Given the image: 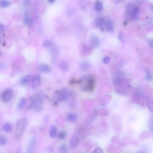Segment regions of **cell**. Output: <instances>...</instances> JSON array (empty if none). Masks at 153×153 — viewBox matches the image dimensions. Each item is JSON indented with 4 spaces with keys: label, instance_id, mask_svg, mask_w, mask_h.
Wrapping results in <instances>:
<instances>
[{
    "label": "cell",
    "instance_id": "6da1fadb",
    "mask_svg": "<svg viewBox=\"0 0 153 153\" xmlns=\"http://www.w3.org/2000/svg\"><path fill=\"white\" fill-rule=\"evenodd\" d=\"M113 82L116 92L126 96L128 94L130 85L129 82L122 72H118L114 76Z\"/></svg>",
    "mask_w": 153,
    "mask_h": 153
},
{
    "label": "cell",
    "instance_id": "7a4b0ae2",
    "mask_svg": "<svg viewBox=\"0 0 153 153\" xmlns=\"http://www.w3.org/2000/svg\"><path fill=\"white\" fill-rule=\"evenodd\" d=\"M78 83L80 85V89L83 92H91L94 90L96 79L94 76L91 74H85L82 76Z\"/></svg>",
    "mask_w": 153,
    "mask_h": 153
},
{
    "label": "cell",
    "instance_id": "3957f363",
    "mask_svg": "<svg viewBox=\"0 0 153 153\" xmlns=\"http://www.w3.org/2000/svg\"><path fill=\"white\" fill-rule=\"evenodd\" d=\"M124 18L127 21H131L137 20L139 7L133 3H129L126 5Z\"/></svg>",
    "mask_w": 153,
    "mask_h": 153
},
{
    "label": "cell",
    "instance_id": "277c9868",
    "mask_svg": "<svg viewBox=\"0 0 153 153\" xmlns=\"http://www.w3.org/2000/svg\"><path fill=\"white\" fill-rule=\"evenodd\" d=\"M31 103L29 109L33 107L36 111L42 110L44 107V98L41 93H38L31 99Z\"/></svg>",
    "mask_w": 153,
    "mask_h": 153
},
{
    "label": "cell",
    "instance_id": "5b68a950",
    "mask_svg": "<svg viewBox=\"0 0 153 153\" xmlns=\"http://www.w3.org/2000/svg\"><path fill=\"white\" fill-rule=\"evenodd\" d=\"M28 124V121L26 118H22L19 120L16 123L15 135L19 137L22 135L25 131Z\"/></svg>",
    "mask_w": 153,
    "mask_h": 153
},
{
    "label": "cell",
    "instance_id": "8992f818",
    "mask_svg": "<svg viewBox=\"0 0 153 153\" xmlns=\"http://www.w3.org/2000/svg\"><path fill=\"white\" fill-rule=\"evenodd\" d=\"M14 95V91L11 88L5 89L2 93L1 98L2 101L5 103H8L12 100Z\"/></svg>",
    "mask_w": 153,
    "mask_h": 153
},
{
    "label": "cell",
    "instance_id": "52a82bcc",
    "mask_svg": "<svg viewBox=\"0 0 153 153\" xmlns=\"http://www.w3.org/2000/svg\"><path fill=\"white\" fill-rule=\"evenodd\" d=\"M79 132L76 131L73 133L70 140V147L71 150H74L77 148L79 144Z\"/></svg>",
    "mask_w": 153,
    "mask_h": 153
},
{
    "label": "cell",
    "instance_id": "ba28073f",
    "mask_svg": "<svg viewBox=\"0 0 153 153\" xmlns=\"http://www.w3.org/2000/svg\"><path fill=\"white\" fill-rule=\"evenodd\" d=\"M71 93L67 89L63 88L59 93L58 99L59 101L63 102L67 100L71 96Z\"/></svg>",
    "mask_w": 153,
    "mask_h": 153
},
{
    "label": "cell",
    "instance_id": "9c48e42d",
    "mask_svg": "<svg viewBox=\"0 0 153 153\" xmlns=\"http://www.w3.org/2000/svg\"><path fill=\"white\" fill-rule=\"evenodd\" d=\"M132 100L134 102L136 103L139 104L143 106H144V97L141 93L139 92L136 93L134 95L132 98Z\"/></svg>",
    "mask_w": 153,
    "mask_h": 153
},
{
    "label": "cell",
    "instance_id": "30bf717a",
    "mask_svg": "<svg viewBox=\"0 0 153 153\" xmlns=\"http://www.w3.org/2000/svg\"><path fill=\"white\" fill-rule=\"evenodd\" d=\"M104 23L103 27L106 31L108 32H111L113 31V26L112 22L109 18H104Z\"/></svg>",
    "mask_w": 153,
    "mask_h": 153
},
{
    "label": "cell",
    "instance_id": "8fae6325",
    "mask_svg": "<svg viewBox=\"0 0 153 153\" xmlns=\"http://www.w3.org/2000/svg\"><path fill=\"white\" fill-rule=\"evenodd\" d=\"M41 82V78L40 75L37 74L33 78L32 82V87L35 89L40 86Z\"/></svg>",
    "mask_w": 153,
    "mask_h": 153
},
{
    "label": "cell",
    "instance_id": "7c38bea8",
    "mask_svg": "<svg viewBox=\"0 0 153 153\" xmlns=\"http://www.w3.org/2000/svg\"><path fill=\"white\" fill-rule=\"evenodd\" d=\"M98 114V111L97 110H93L88 117L87 120V124L89 125L92 124L96 119Z\"/></svg>",
    "mask_w": 153,
    "mask_h": 153
},
{
    "label": "cell",
    "instance_id": "4fadbf2b",
    "mask_svg": "<svg viewBox=\"0 0 153 153\" xmlns=\"http://www.w3.org/2000/svg\"><path fill=\"white\" fill-rule=\"evenodd\" d=\"M33 78L32 76L30 74L24 76L21 80V84L24 86H27L32 82Z\"/></svg>",
    "mask_w": 153,
    "mask_h": 153
},
{
    "label": "cell",
    "instance_id": "5bb4252c",
    "mask_svg": "<svg viewBox=\"0 0 153 153\" xmlns=\"http://www.w3.org/2000/svg\"><path fill=\"white\" fill-rule=\"evenodd\" d=\"M23 21L24 23L28 26L30 25L32 23L33 19L30 12L28 11L25 13L24 14Z\"/></svg>",
    "mask_w": 153,
    "mask_h": 153
},
{
    "label": "cell",
    "instance_id": "9a60e30c",
    "mask_svg": "<svg viewBox=\"0 0 153 153\" xmlns=\"http://www.w3.org/2000/svg\"><path fill=\"white\" fill-rule=\"evenodd\" d=\"M39 71L42 73H49L51 72V69L48 65L46 64H42L39 66Z\"/></svg>",
    "mask_w": 153,
    "mask_h": 153
},
{
    "label": "cell",
    "instance_id": "2e32d148",
    "mask_svg": "<svg viewBox=\"0 0 153 153\" xmlns=\"http://www.w3.org/2000/svg\"><path fill=\"white\" fill-rule=\"evenodd\" d=\"M91 42L92 45L95 48L98 47L100 44V39L96 35H93L91 37Z\"/></svg>",
    "mask_w": 153,
    "mask_h": 153
},
{
    "label": "cell",
    "instance_id": "e0dca14e",
    "mask_svg": "<svg viewBox=\"0 0 153 153\" xmlns=\"http://www.w3.org/2000/svg\"><path fill=\"white\" fill-rule=\"evenodd\" d=\"M57 129L56 126L52 125L50 128L49 130V135L50 137L52 138H55L57 135Z\"/></svg>",
    "mask_w": 153,
    "mask_h": 153
},
{
    "label": "cell",
    "instance_id": "ac0fdd59",
    "mask_svg": "<svg viewBox=\"0 0 153 153\" xmlns=\"http://www.w3.org/2000/svg\"><path fill=\"white\" fill-rule=\"evenodd\" d=\"M90 67V63L87 61H83L81 63L80 65V69L83 72L87 71Z\"/></svg>",
    "mask_w": 153,
    "mask_h": 153
},
{
    "label": "cell",
    "instance_id": "d6986e66",
    "mask_svg": "<svg viewBox=\"0 0 153 153\" xmlns=\"http://www.w3.org/2000/svg\"><path fill=\"white\" fill-rule=\"evenodd\" d=\"M59 66L61 70L64 71H66L68 70L69 68V66L67 63L64 61H61L60 63Z\"/></svg>",
    "mask_w": 153,
    "mask_h": 153
},
{
    "label": "cell",
    "instance_id": "ffe728a7",
    "mask_svg": "<svg viewBox=\"0 0 153 153\" xmlns=\"http://www.w3.org/2000/svg\"><path fill=\"white\" fill-rule=\"evenodd\" d=\"M81 51L82 55H87L90 52V48L87 45L85 44H83L81 47Z\"/></svg>",
    "mask_w": 153,
    "mask_h": 153
},
{
    "label": "cell",
    "instance_id": "44dd1931",
    "mask_svg": "<svg viewBox=\"0 0 153 153\" xmlns=\"http://www.w3.org/2000/svg\"><path fill=\"white\" fill-rule=\"evenodd\" d=\"M96 25L98 27H103L104 23V18H98L96 19L95 20Z\"/></svg>",
    "mask_w": 153,
    "mask_h": 153
},
{
    "label": "cell",
    "instance_id": "7402d4cb",
    "mask_svg": "<svg viewBox=\"0 0 153 153\" xmlns=\"http://www.w3.org/2000/svg\"><path fill=\"white\" fill-rule=\"evenodd\" d=\"M35 143V139H32L29 143L27 149V153H31L33 150Z\"/></svg>",
    "mask_w": 153,
    "mask_h": 153
},
{
    "label": "cell",
    "instance_id": "603a6c76",
    "mask_svg": "<svg viewBox=\"0 0 153 153\" xmlns=\"http://www.w3.org/2000/svg\"><path fill=\"white\" fill-rule=\"evenodd\" d=\"M76 119H77V116L74 114H70L67 117V120L69 122H75Z\"/></svg>",
    "mask_w": 153,
    "mask_h": 153
},
{
    "label": "cell",
    "instance_id": "cb8c5ba5",
    "mask_svg": "<svg viewBox=\"0 0 153 153\" xmlns=\"http://www.w3.org/2000/svg\"><path fill=\"white\" fill-rule=\"evenodd\" d=\"M12 124L9 123H6L3 126V130L7 132H10L12 131Z\"/></svg>",
    "mask_w": 153,
    "mask_h": 153
},
{
    "label": "cell",
    "instance_id": "d4e9b609",
    "mask_svg": "<svg viewBox=\"0 0 153 153\" xmlns=\"http://www.w3.org/2000/svg\"><path fill=\"white\" fill-rule=\"evenodd\" d=\"M26 103V99L24 98H22L20 99L18 104V108L19 109H21L25 107Z\"/></svg>",
    "mask_w": 153,
    "mask_h": 153
},
{
    "label": "cell",
    "instance_id": "484cf974",
    "mask_svg": "<svg viewBox=\"0 0 153 153\" xmlns=\"http://www.w3.org/2000/svg\"><path fill=\"white\" fill-rule=\"evenodd\" d=\"M95 8L97 11H101L103 8L102 3L99 1H96L95 4Z\"/></svg>",
    "mask_w": 153,
    "mask_h": 153
},
{
    "label": "cell",
    "instance_id": "4316f807",
    "mask_svg": "<svg viewBox=\"0 0 153 153\" xmlns=\"http://www.w3.org/2000/svg\"><path fill=\"white\" fill-rule=\"evenodd\" d=\"M11 4V3L10 2L7 1H0V6L2 8H5L10 6Z\"/></svg>",
    "mask_w": 153,
    "mask_h": 153
},
{
    "label": "cell",
    "instance_id": "83f0119b",
    "mask_svg": "<svg viewBox=\"0 0 153 153\" xmlns=\"http://www.w3.org/2000/svg\"><path fill=\"white\" fill-rule=\"evenodd\" d=\"M59 151L61 153H67V147L66 144L61 146L59 148Z\"/></svg>",
    "mask_w": 153,
    "mask_h": 153
},
{
    "label": "cell",
    "instance_id": "f1b7e54d",
    "mask_svg": "<svg viewBox=\"0 0 153 153\" xmlns=\"http://www.w3.org/2000/svg\"><path fill=\"white\" fill-rule=\"evenodd\" d=\"M153 101L151 98H149L147 100V105L149 109L152 113L153 110Z\"/></svg>",
    "mask_w": 153,
    "mask_h": 153
},
{
    "label": "cell",
    "instance_id": "f546056e",
    "mask_svg": "<svg viewBox=\"0 0 153 153\" xmlns=\"http://www.w3.org/2000/svg\"><path fill=\"white\" fill-rule=\"evenodd\" d=\"M66 132L64 131H61L60 132L58 135V138L61 140H64L66 137Z\"/></svg>",
    "mask_w": 153,
    "mask_h": 153
},
{
    "label": "cell",
    "instance_id": "4dcf8cb0",
    "mask_svg": "<svg viewBox=\"0 0 153 153\" xmlns=\"http://www.w3.org/2000/svg\"><path fill=\"white\" fill-rule=\"evenodd\" d=\"M7 142L6 138L3 136L0 137V146H3L6 144Z\"/></svg>",
    "mask_w": 153,
    "mask_h": 153
},
{
    "label": "cell",
    "instance_id": "1f68e13d",
    "mask_svg": "<svg viewBox=\"0 0 153 153\" xmlns=\"http://www.w3.org/2000/svg\"><path fill=\"white\" fill-rule=\"evenodd\" d=\"M52 42L51 41L49 40H46L43 43L42 46L44 47H48L51 46L52 45Z\"/></svg>",
    "mask_w": 153,
    "mask_h": 153
},
{
    "label": "cell",
    "instance_id": "d6a6232c",
    "mask_svg": "<svg viewBox=\"0 0 153 153\" xmlns=\"http://www.w3.org/2000/svg\"><path fill=\"white\" fill-rule=\"evenodd\" d=\"M99 113L100 115H102L103 116H106L108 114V112L107 110L105 109H102L100 110V111H98V113Z\"/></svg>",
    "mask_w": 153,
    "mask_h": 153
},
{
    "label": "cell",
    "instance_id": "836d02e7",
    "mask_svg": "<svg viewBox=\"0 0 153 153\" xmlns=\"http://www.w3.org/2000/svg\"><path fill=\"white\" fill-rule=\"evenodd\" d=\"M46 153H53L54 152V148L51 146H48L46 149Z\"/></svg>",
    "mask_w": 153,
    "mask_h": 153
},
{
    "label": "cell",
    "instance_id": "e575fe53",
    "mask_svg": "<svg viewBox=\"0 0 153 153\" xmlns=\"http://www.w3.org/2000/svg\"><path fill=\"white\" fill-rule=\"evenodd\" d=\"M146 78L148 81H150L152 79V75L151 73L148 70L146 71Z\"/></svg>",
    "mask_w": 153,
    "mask_h": 153
},
{
    "label": "cell",
    "instance_id": "d590c367",
    "mask_svg": "<svg viewBox=\"0 0 153 153\" xmlns=\"http://www.w3.org/2000/svg\"><path fill=\"white\" fill-rule=\"evenodd\" d=\"M92 153H104V152L101 147H97L95 149Z\"/></svg>",
    "mask_w": 153,
    "mask_h": 153
},
{
    "label": "cell",
    "instance_id": "8d00e7d4",
    "mask_svg": "<svg viewBox=\"0 0 153 153\" xmlns=\"http://www.w3.org/2000/svg\"><path fill=\"white\" fill-rule=\"evenodd\" d=\"M118 38L119 40H120V41L123 43L125 42V41L124 40V38H123L122 33L121 31L119 32L118 33Z\"/></svg>",
    "mask_w": 153,
    "mask_h": 153
},
{
    "label": "cell",
    "instance_id": "74e56055",
    "mask_svg": "<svg viewBox=\"0 0 153 153\" xmlns=\"http://www.w3.org/2000/svg\"><path fill=\"white\" fill-rule=\"evenodd\" d=\"M110 60V58L108 56H106L104 57L103 59V62L104 64H107L109 63Z\"/></svg>",
    "mask_w": 153,
    "mask_h": 153
},
{
    "label": "cell",
    "instance_id": "f35d334b",
    "mask_svg": "<svg viewBox=\"0 0 153 153\" xmlns=\"http://www.w3.org/2000/svg\"><path fill=\"white\" fill-rule=\"evenodd\" d=\"M5 26L3 24L0 23V34L3 33L5 30Z\"/></svg>",
    "mask_w": 153,
    "mask_h": 153
},
{
    "label": "cell",
    "instance_id": "ab89813d",
    "mask_svg": "<svg viewBox=\"0 0 153 153\" xmlns=\"http://www.w3.org/2000/svg\"><path fill=\"white\" fill-rule=\"evenodd\" d=\"M148 126L149 128H150L151 130H152L153 129V120L152 118H151L150 120H149L148 122Z\"/></svg>",
    "mask_w": 153,
    "mask_h": 153
},
{
    "label": "cell",
    "instance_id": "60d3db41",
    "mask_svg": "<svg viewBox=\"0 0 153 153\" xmlns=\"http://www.w3.org/2000/svg\"><path fill=\"white\" fill-rule=\"evenodd\" d=\"M49 116L48 115H46L44 117V122L46 124H47L49 120Z\"/></svg>",
    "mask_w": 153,
    "mask_h": 153
},
{
    "label": "cell",
    "instance_id": "b9f144b4",
    "mask_svg": "<svg viewBox=\"0 0 153 153\" xmlns=\"http://www.w3.org/2000/svg\"><path fill=\"white\" fill-rule=\"evenodd\" d=\"M148 44L149 46L151 48H153V40L152 39H150L148 42Z\"/></svg>",
    "mask_w": 153,
    "mask_h": 153
},
{
    "label": "cell",
    "instance_id": "7bdbcfd3",
    "mask_svg": "<svg viewBox=\"0 0 153 153\" xmlns=\"http://www.w3.org/2000/svg\"><path fill=\"white\" fill-rule=\"evenodd\" d=\"M78 81H76L75 79H72L71 80V81H70V85L74 84V83H78Z\"/></svg>",
    "mask_w": 153,
    "mask_h": 153
},
{
    "label": "cell",
    "instance_id": "ee69618b",
    "mask_svg": "<svg viewBox=\"0 0 153 153\" xmlns=\"http://www.w3.org/2000/svg\"><path fill=\"white\" fill-rule=\"evenodd\" d=\"M30 3V1H26L24 2V3L26 5L29 4Z\"/></svg>",
    "mask_w": 153,
    "mask_h": 153
},
{
    "label": "cell",
    "instance_id": "f6af8a7d",
    "mask_svg": "<svg viewBox=\"0 0 153 153\" xmlns=\"http://www.w3.org/2000/svg\"><path fill=\"white\" fill-rule=\"evenodd\" d=\"M15 153H21V150L20 149H19Z\"/></svg>",
    "mask_w": 153,
    "mask_h": 153
},
{
    "label": "cell",
    "instance_id": "bcb514c9",
    "mask_svg": "<svg viewBox=\"0 0 153 153\" xmlns=\"http://www.w3.org/2000/svg\"><path fill=\"white\" fill-rule=\"evenodd\" d=\"M55 1L54 0H51V1H48L50 3H54V2Z\"/></svg>",
    "mask_w": 153,
    "mask_h": 153
},
{
    "label": "cell",
    "instance_id": "7dc6e473",
    "mask_svg": "<svg viewBox=\"0 0 153 153\" xmlns=\"http://www.w3.org/2000/svg\"><path fill=\"white\" fill-rule=\"evenodd\" d=\"M124 26H126L127 25V22H124Z\"/></svg>",
    "mask_w": 153,
    "mask_h": 153
},
{
    "label": "cell",
    "instance_id": "c3c4849f",
    "mask_svg": "<svg viewBox=\"0 0 153 153\" xmlns=\"http://www.w3.org/2000/svg\"><path fill=\"white\" fill-rule=\"evenodd\" d=\"M1 37H0V44H1Z\"/></svg>",
    "mask_w": 153,
    "mask_h": 153
},
{
    "label": "cell",
    "instance_id": "681fc988",
    "mask_svg": "<svg viewBox=\"0 0 153 153\" xmlns=\"http://www.w3.org/2000/svg\"><path fill=\"white\" fill-rule=\"evenodd\" d=\"M137 153H145L143 152H138Z\"/></svg>",
    "mask_w": 153,
    "mask_h": 153
}]
</instances>
